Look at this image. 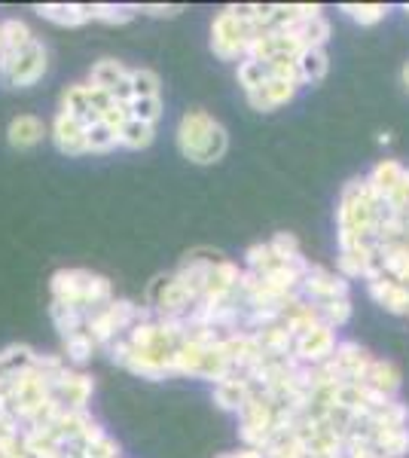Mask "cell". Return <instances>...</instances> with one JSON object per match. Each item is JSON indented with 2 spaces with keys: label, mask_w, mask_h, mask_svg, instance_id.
Instances as JSON below:
<instances>
[{
  "label": "cell",
  "mask_w": 409,
  "mask_h": 458,
  "mask_svg": "<svg viewBox=\"0 0 409 458\" xmlns=\"http://www.w3.org/2000/svg\"><path fill=\"white\" fill-rule=\"evenodd\" d=\"M379 196L373 193L367 177H354L342 187L337 205V242L339 248L373 242L379 224Z\"/></svg>",
  "instance_id": "6da1fadb"
},
{
  "label": "cell",
  "mask_w": 409,
  "mask_h": 458,
  "mask_svg": "<svg viewBox=\"0 0 409 458\" xmlns=\"http://www.w3.org/2000/svg\"><path fill=\"white\" fill-rule=\"evenodd\" d=\"M175 141H177L181 157L190 159L192 165H214V162H220L229 150V135H226V129H223V123L202 107L187 110V114L181 116Z\"/></svg>",
  "instance_id": "7a4b0ae2"
},
{
  "label": "cell",
  "mask_w": 409,
  "mask_h": 458,
  "mask_svg": "<svg viewBox=\"0 0 409 458\" xmlns=\"http://www.w3.org/2000/svg\"><path fill=\"white\" fill-rule=\"evenodd\" d=\"M116 300V291L107 276H98L92 269H55L49 278V302L83 309L92 315L95 309Z\"/></svg>",
  "instance_id": "3957f363"
},
{
  "label": "cell",
  "mask_w": 409,
  "mask_h": 458,
  "mask_svg": "<svg viewBox=\"0 0 409 458\" xmlns=\"http://www.w3.org/2000/svg\"><path fill=\"white\" fill-rule=\"evenodd\" d=\"M260 34H263V28L251 19L248 4L226 6V10H220L211 21V53L217 55L220 62L239 64Z\"/></svg>",
  "instance_id": "277c9868"
},
{
  "label": "cell",
  "mask_w": 409,
  "mask_h": 458,
  "mask_svg": "<svg viewBox=\"0 0 409 458\" xmlns=\"http://www.w3.org/2000/svg\"><path fill=\"white\" fill-rule=\"evenodd\" d=\"M150 315H153L150 306H138V302H132V300H114L89 315L86 334L95 339L98 349H107L110 343H116V339L129 334L138 321H144V318H150Z\"/></svg>",
  "instance_id": "5b68a950"
},
{
  "label": "cell",
  "mask_w": 409,
  "mask_h": 458,
  "mask_svg": "<svg viewBox=\"0 0 409 458\" xmlns=\"http://www.w3.org/2000/svg\"><path fill=\"white\" fill-rule=\"evenodd\" d=\"M239 434L244 446L263 449L275 431H278V403L272 397H266L263 391H254L248 403L239 410Z\"/></svg>",
  "instance_id": "8992f818"
},
{
  "label": "cell",
  "mask_w": 409,
  "mask_h": 458,
  "mask_svg": "<svg viewBox=\"0 0 409 458\" xmlns=\"http://www.w3.org/2000/svg\"><path fill=\"white\" fill-rule=\"evenodd\" d=\"M47 68H49V53L40 37H34L28 47H21L19 53L4 58L0 77H4V83L10 89H31L43 80Z\"/></svg>",
  "instance_id": "52a82bcc"
},
{
  "label": "cell",
  "mask_w": 409,
  "mask_h": 458,
  "mask_svg": "<svg viewBox=\"0 0 409 458\" xmlns=\"http://www.w3.org/2000/svg\"><path fill=\"white\" fill-rule=\"evenodd\" d=\"M373 193L382 199L385 205H391L394 211L409 208V165L397 159H382L373 165V172L367 174Z\"/></svg>",
  "instance_id": "ba28073f"
},
{
  "label": "cell",
  "mask_w": 409,
  "mask_h": 458,
  "mask_svg": "<svg viewBox=\"0 0 409 458\" xmlns=\"http://www.w3.org/2000/svg\"><path fill=\"white\" fill-rule=\"evenodd\" d=\"M337 345H339L337 330L318 321V324H311V327L300 330V334L294 336V358L300 360V364L318 367V364H324V360L333 358Z\"/></svg>",
  "instance_id": "9c48e42d"
},
{
  "label": "cell",
  "mask_w": 409,
  "mask_h": 458,
  "mask_svg": "<svg viewBox=\"0 0 409 458\" xmlns=\"http://www.w3.org/2000/svg\"><path fill=\"white\" fill-rule=\"evenodd\" d=\"M86 83H92L95 89L107 92L114 101H123V105L132 101V68H125L116 58H101V62H95Z\"/></svg>",
  "instance_id": "30bf717a"
},
{
  "label": "cell",
  "mask_w": 409,
  "mask_h": 458,
  "mask_svg": "<svg viewBox=\"0 0 409 458\" xmlns=\"http://www.w3.org/2000/svg\"><path fill=\"white\" fill-rule=\"evenodd\" d=\"M352 293V282L342 278L337 269H327L321 263H311V269L302 278V297L309 302H327V300H342Z\"/></svg>",
  "instance_id": "8fae6325"
},
{
  "label": "cell",
  "mask_w": 409,
  "mask_h": 458,
  "mask_svg": "<svg viewBox=\"0 0 409 458\" xmlns=\"http://www.w3.org/2000/svg\"><path fill=\"white\" fill-rule=\"evenodd\" d=\"M49 138L64 157H89V125L80 123L77 116L58 110L49 125Z\"/></svg>",
  "instance_id": "7c38bea8"
},
{
  "label": "cell",
  "mask_w": 409,
  "mask_h": 458,
  "mask_svg": "<svg viewBox=\"0 0 409 458\" xmlns=\"http://www.w3.org/2000/svg\"><path fill=\"white\" fill-rule=\"evenodd\" d=\"M95 394V382L92 376H86L77 367H68L62 376L55 379V397L71 410H89V401Z\"/></svg>",
  "instance_id": "4fadbf2b"
},
{
  "label": "cell",
  "mask_w": 409,
  "mask_h": 458,
  "mask_svg": "<svg viewBox=\"0 0 409 458\" xmlns=\"http://www.w3.org/2000/svg\"><path fill=\"white\" fill-rule=\"evenodd\" d=\"M47 135H49L47 123L34 114H19L6 125V141H10L13 150H34V147L43 144Z\"/></svg>",
  "instance_id": "5bb4252c"
},
{
  "label": "cell",
  "mask_w": 409,
  "mask_h": 458,
  "mask_svg": "<svg viewBox=\"0 0 409 458\" xmlns=\"http://www.w3.org/2000/svg\"><path fill=\"white\" fill-rule=\"evenodd\" d=\"M254 382L248 379V376H242V373H235V376H229V379H223L214 386V403L220 406L223 412H233V416H239V410L244 403L254 397Z\"/></svg>",
  "instance_id": "9a60e30c"
},
{
  "label": "cell",
  "mask_w": 409,
  "mask_h": 458,
  "mask_svg": "<svg viewBox=\"0 0 409 458\" xmlns=\"http://www.w3.org/2000/svg\"><path fill=\"white\" fill-rule=\"evenodd\" d=\"M358 386H367L370 391H376L382 397H397L400 386H404V376H400L397 364H391L385 358H373Z\"/></svg>",
  "instance_id": "2e32d148"
},
{
  "label": "cell",
  "mask_w": 409,
  "mask_h": 458,
  "mask_svg": "<svg viewBox=\"0 0 409 458\" xmlns=\"http://www.w3.org/2000/svg\"><path fill=\"white\" fill-rule=\"evenodd\" d=\"M367 293L373 297L376 306L385 309V312L409 318V287L391 282V278H370Z\"/></svg>",
  "instance_id": "e0dca14e"
},
{
  "label": "cell",
  "mask_w": 409,
  "mask_h": 458,
  "mask_svg": "<svg viewBox=\"0 0 409 458\" xmlns=\"http://www.w3.org/2000/svg\"><path fill=\"white\" fill-rule=\"evenodd\" d=\"M34 13L43 21L58 25V28H83L92 21L89 4H40V6H34Z\"/></svg>",
  "instance_id": "ac0fdd59"
},
{
  "label": "cell",
  "mask_w": 409,
  "mask_h": 458,
  "mask_svg": "<svg viewBox=\"0 0 409 458\" xmlns=\"http://www.w3.org/2000/svg\"><path fill=\"white\" fill-rule=\"evenodd\" d=\"M373 446L385 458H409V425L400 428H376Z\"/></svg>",
  "instance_id": "d6986e66"
},
{
  "label": "cell",
  "mask_w": 409,
  "mask_h": 458,
  "mask_svg": "<svg viewBox=\"0 0 409 458\" xmlns=\"http://www.w3.org/2000/svg\"><path fill=\"white\" fill-rule=\"evenodd\" d=\"M260 453H263V458H309L306 443L296 437L294 431H285V428H278Z\"/></svg>",
  "instance_id": "ffe728a7"
},
{
  "label": "cell",
  "mask_w": 409,
  "mask_h": 458,
  "mask_svg": "<svg viewBox=\"0 0 409 458\" xmlns=\"http://www.w3.org/2000/svg\"><path fill=\"white\" fill-rule=\"evenodd\" d=\"M296 71H300L302 86H318L327 77V71H330V58H327L324 49H306L296 58Z\"/></svg>",
  "instance_id": "44dd1931"
},
{
  "label": "cell",
  "mask_w": 409,
  "mask_h": 458,
  "mask_svg": "<svg viewBox=\"0 0 409 458\" xmlns=\"http://www.w3.org/2000/svg\"><path fill=\"white\" fill-rule=\"evenodd\" d=\"M34 40V31L25 25L21 19H4L0 21V55H13L19 53L21 47Z\"/></svg>",
  "instance_id": "7402d4cb"
},
{
  "label": "cell",
  "mask_w": 409,
  "mask_h": 458,
  "mask_svg": "<svg viewBox=\"0 0 409 458\" xmlns=\"http://www.w3.org/2000/svg\"><path fill=\"white\" fill-rule=\"evenodd\" d=\"M95 352H98V345H95V339L86 334H73V336H64L62 339V358L68 360L71 367H86L89 360L95 358Z\"/></svg>",
  "instance_id": "603a6c76"
},
{
  "label": "cell",
  "mask_w": 409,
  "mask_h": 458,
  "mask_svg": "<svg viewBox=\"0 0 409 458\" xmlns=\"http://www.w3.org/2000/svg\"><path fill=\"white\" fill-rule=\"evenodd\" d=\"M37 354L40 352L31 349V345H25V343H13V345H6V349H0V379L10 376V373L25 370V367H31L37 360Z\"/></svg>",
  "instance_id": "cb8c5ba5"
},
{
  "label": "cell",
  "mask_w": 409,
  "mask_h": 458,
  "mask_svg": "<svg viewBox=\"0 0 409 458\" xmlns=\"http://www.w3.org/2000/svg\"><path fill=\"white\" fill-rule=\"evenodd\" d=\"M339 13H345L352 21H358L361 28H373L379 21L388 19L391 6L388 4H342Z\"/></svg>",
  "instance_id": "d4e9b609"
},
{
  "label": "cell",
  "mask_w": 409,
  "mask_h": 458,
  "mask_svg": "<svg viewBox=\"0 0 409 458\" xmlns=\"http://www.w3.org/2000/svg\"><path fill=\"white\" fill-rule=\"evenodd\" d=\"M156 141V125H147L141 120H129L120 131V147L125 150H147Z\"/></svg>",
  "instance_id": "484cf974"
},
{
  "label": "cell",
  "mask_w": 409,
  "mask_h": 458,
  "mask_svg": "<svg viewBox=\"0 0 409 458\" xmlns=\"http://www.w3.org/2000/svg\"><path fill=\"white\" fill-rule=\"evenodd\" d=\"M89 13H92V21H101V25H125L138 16L135 4H89Z\"/></svg>",
  "instance_id": "4316f807"
},
{
  "label": "cell",
  "mask_w": 409,
  "mask_h": 458,
  "mask_svg": "<svg viewBox=\"0 0 409 458\" xmlns=\"http://www.w3.org/2000/svg\"><path fill=\"white\" fill-rule=\"evenodd\" d=\"M159 73L153 68H132V98H162Z\"/></svg>",
  "instance_id": "83f0119b"
},
{
  "label": "cell",
  "mask_w": 409,
  "mask_h": 458,
  "mask_svg": "<svg viewBox=\"0 0 409 458\" xmlns=\"http://www.w3.org/2000/svg\"><path fill=\"white\" fill-rule=\"evenodd\" d=\"M125 110H129L132 120L156 125L162 120V98H132L129 105H125Z\"/></svg>",
  "instance_id": "f1b7e54d"
},
{
  "label": "cell",
  "mask_w": 409,
  "mask_h": 458,
  "mask_svg": "<svg viewBox=\"0 0 409 458\" xmlns=\"http://www.w3.org/2000/svg\"><path fill=\"white\" fill-rule=\"evenodd\" d=\"M138 13L144 16H156V19H175L183 13V6H162V4H135Z\"/></svg>",
  "instance_id": "f546056e"
},
{
  "label": "cell",
  "mask_w": 409,
  "mask_h": 458,
  "mask_svg": "<svg viewBox=\"0 0 409 458\" xmlns=\"http://www.w3.org/2000/svg\"><path fill=\"white\" fill-rule=\"evenodd\" d=\"M214 458H263V453L254 449V446H242V449H233V453H220Z\"/></svg>",
  "instance_id": "4dcf8cb0"
},
{
  "label": "cell",
  "mask_w": 409,
  "mask_h": 458,
  "mask_svg": "<svg viewBox=\"0 0 409 458\" xmlns=\"http://www.w3.org/2000/svg\"><path fill=\"white\" fill-rule=\"evenodd\" d=\"M400 80H404V86H406V92H409V62L404 64V71H400Z\"/></svg>",
  "instance_id": "1f68e13d"
},
{
  "label": "cell",
  "mask_w": 409,
  "mask_h": 458,
  "mask_svg": "<svg viewBox=\"0 0 409 458\" xmlns=\"http://www.w3.org/2000/svg\"><path fill=\"white\" fill-rule=\"evenodd\" d=\"M404 13H406V16H409V4H406V6H404Z\"/></svg>",
  "instance_id": "d6a6232c"
},
{
  "label": "cell",
  "mask_w": 409,
  "mask_h": 458,
  "mask_svg": "<svg viewBox=\"0 0 409 458\" xmlns=\"http://www.w3.org/2000/svg\"><path fill=\"white\" fill-rule=\"evenodd\" d=\"M406 220H409V208H406Z\"/></svg>",
  "instance_id": "836d02e7"
},
{
  "label": "cell",
  "mask_w": 409,
  "mask_h": 458,
  "mask_svg": "<svg viewBox=\"0 0 409 458\" xmlns=\"http://www.w3.org/2000/svg\"><path fill=\"white\" fill-rule=\"evenodd\" d=\"M0 412H4V410H0Z\"/></svg>",
  "instance_id": "e575fe53"
}]
</instances>
